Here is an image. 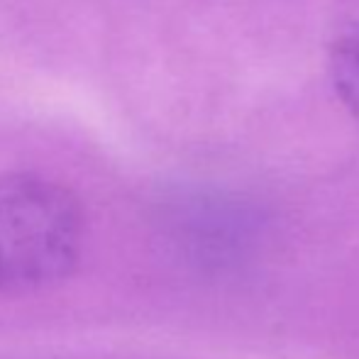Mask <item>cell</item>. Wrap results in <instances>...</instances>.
I'll return each instance as SVG.
<instances>
[{"label": "cell", "mask_w": 359, "mask_h": 359, "mask_svg": "<svg viewBox=\"0 0 359 359\" xmlns=\"http://www.w3.org/2000/svg\"><path fill=\"white\" fill-rule=\"evenodd\" d=\"M83 215L59 184L32 174L0 179V293H27L72 274Z\"/></svg>", "instance_id": "1"}, {"label": "cell", "mask_w": 359, "mask_h": 359, "mask_svg": "<svg viewBox=\"0 0 359 359\" xmlns=\"http://www.w3.org/2000/svg\"><path fill=\"white\" fill-rule=\"evenodd\" d=\"M332 79L340 98L359 120V29L345 34L332 49Z\"/></svg>", "instance_id": "2"}]
</instances>
